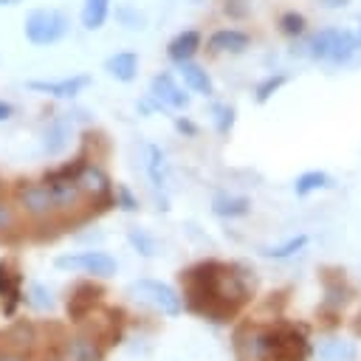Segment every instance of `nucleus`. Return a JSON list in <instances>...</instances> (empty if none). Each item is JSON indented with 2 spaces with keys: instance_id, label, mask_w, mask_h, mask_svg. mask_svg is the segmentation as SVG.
I'll return each mask as SVG.
<instances>
[{
  "instance_id": "1",
  "label": "nucleus",
  "mask_w": 361,
  "mask_h": 361,
  "mask_svg": "<svg viewBox=\"0 0 361 361\" xmlns=\"http://www.w3.org/2000/svg\"><path fill=\"white\" fill-rule=\"evenodd\" d=\"M180 285H183L180 299L189 310H195L209 322L226 324L248 305L254 282L248 279V271L237 262L203 259L180 271Z\"/></svg>"
},
{
  "instance_id": "2",
  "label": "nucleus",
  "mask_w": 361,
  "mask_h": 361,
  "mask_svg": "<svg viewBox=\"0 0 361 361\" xmlns=\"http://www.w3.org/2000/svg\"><path fill=\"white\" fill-rule=\"evenodd\" d=\"M68 31H71V20L59 8H31L23 20V34L37 48L56 45L59 39L68 37Z\"/></svg>"
},
{
  "instance_id": "3",
  "label": "nucleus",
  "mask_w": 361,
  "mask_h": 361,
  "mask_svg": "<svg viewBox=\"0 0 361 361\" xmlns=\"http://www.w3.org/2000/svg\"><path fill=\"white\" fill-rule=\"evenodd\" d=\"M130 293L135 299H141L144 305H149L152 310L164 313V316H180L183 313V299L180 293L166 285V282H158V279H138L130 285Z\"/></svg>"
},
{
  "instance_id": "4",
  "label": "nucleus",
  "mask_w": 361,
  "mask_h": 361,
  "mask_svg": "<svg viewBox=\"0 0 361 361\" xmlns=\"http://www.w3.org/2000/svg\"><path fill=\"white\" fill-rule=\"evenodd\" d=\"M17 206L34 217V220H48L56 214V203H54V192L48 180H23L17 186Z\"/></svg>"
},
{
  "instance_id": "5",
  "label": "nucleus",
  "mask_w": 361,
  "mask_h": 361,
  "mask_svg": "<svg viewBox=\"0 0 361 361\" xmlns=\"http://www.w3.org/2000/svg\"><path fill=\"white\" fill-rule=\"evenodd\" d=\"M56 268H62V271H82V274H93V276H113L118 262L110 254H104V251H82V254L56 257Z\"/></svg>"
},
{
  "instance_id": "6",
  "label": "nucleus",
  "mask_w": 361,
  "mask_h": 361,
  "mask_svg": "<svg viewBox=\"0 0 361 361\" xmlns=\"http://www.w3.org/2000/svg\"><path fill=\"white\" fill-rule=\"evenodd\" d=\"M149 99L158 107H169V110H186L189 107V93H183V87L169 76V73H155L149 82Z\"/></svg>"
},
{
  "instance_id": "7",
  "label": "nucleus",
  "mask_w": 361,
  "mask_h": 361,
  "mask_svg": "<svg viewBox=\"0 0 361 361\" xmlns=\"http://www.w3.org/2000/svg\"><path fill=\"white\" fill-rule=\"evenodd\" d=\"M102 350L104 347L93 336L79 333V336H71V338L59 341L54 361H102Z\"/></svg>"
},
{
  "instance_id": "8",
  "label": "nucleus",
  "mask_w": 361,
  "mask_h": 361,
  "mask_svg": "<svg viewBox=\"0 0 361 361\" xmlns=\"http://www.w3.org/2000/svg\"><path fill=\"white\" fill-rule=\"evenodd\" d=\"M93 79L87 73H73V76H65V79H31L28 87L37 90V93H45V96H54V99H76Z\"/></svg>"
},
{
  "instance_id": "9",
  "label": "nucleus",
  "mask_w": 361,
  "mask_h": 361,
  "mask_svg": "<svg viewBox=\"0 0 361 361\" xmlns=\"http://www.w3.org/2000/svg\"><path fill=\"white\" fill-rule=\"evenodd\" d=\"M102 293H104V290H102L99 285H93V282H76V285L71 288V296H68V316H71L73 322L87 319V316L99 307Z\"/></svg>"
},
{
  "instance_id": "10",
  "label": "nucleus",
  "mask_w": 361,
  "mask_h": 361,
  "mask_svg": "<svg viewBox=\"0 0 361 361\" xmlns=\"http://www.w3.org/2000/svg\"><path fill=\"white\" fill-rule=\"evenodd\" d=\"M209 51L212 54H243L251 45V37L240 28H220L209 37Z\"/></svg>"
},
{
  "instance_id": "11",
  "label": "nucleus",
  "mask_w": 361,
  "mask_h": 361,
  "mask_svg": "<svg viewBox=\"0 0 361 361\" xmlns=\"http://www.w3.org/2000/svg\"><path fill=\"white\" fill-rule=\"evenodd\" d=\"M71 133H73V124H71L68 118L59 116V118L48 121L45 130H42V149H45L48 155L65 152V147L71 144Z\"/></svg>"
},
{
  "instance_id": "12",
  "label": "nucleus",
  "mask_w": 361,
  "mask_h": 361,
  "mask_svg": "<svg viewBox=\"0 0 361 361\" xmlns=\"http://www.w3.org/2000/svg\"><path fill=\"white\" fill-rule=\"evenodd\" d=\"M197 51H200V31H195V28H186V31L175 34L169 39V45H166V56L172 62H178V65L180 62H189Z\"/></svg>"
},
{
  "instance_id": "13",
  "label": "nucleus",
  "mask_w": 361,
  "mask_h": 361,
  "mask_svg": "<svg viewBox=\"0 0 361 361\" xmlns=\"http://www.w3.org/2000/svg\"><path fill=\"white\" fill-rule=\"evenodd\" d=\"M104 71L118 82H133L138 76V54L135 51H118V54L107 56Z\"/></svg>"
},
{
  "instance_id": "14",
  "label": "nucleus",
  "mask_w": 361,
  "mask_h": 361,
  "mask_svg": "<svg viewBox=\"0 0 361 361\" xmlns=\"http://www.w3.org/2000/svg\"><path fill=\"white\" fill-rule=\"evenodd\" d=\"M20 282H23V276H20V271H17V265L11 262V259H0V293L8 299V313L14 310V305H17V296H20Z\"/></svg>"
},
{
  "instance_id": "15",
  "label": "nucleus",
  "mask_w": 361,
  "mask_h": 361,
  "mask_svg": "<svg viewBox=\"0 0 361 361\" xmlns=\"http://www.w3.org/2000/svg\"><path fill=\"white\" fill-rule=\"evenodd\" d=\"M147 175H149V183L155 189H166V183H169V166H166L164 149L155 147V144L147 147Z\"/></svg>"
},
{
  "instance_id": "16",
  "label": "nucleus",
  "mask_w": 361,
  "mask_h": 361,
  "mask_svg": "<svg viewBox=\"0 0 361 361\" xmlns=\"http://www.w3.org/2000/svg\"><path fill=\"white\" fill-rule=\"evenodd\" d=\"M110 3L113 0H82V14H79L82 25L87 31H99L110 17V8H113Z\"/></svg>"
},
{
  "instance_id": "17",
  "label": "nucleus",
  "mask_w": 361,
  "mask_h": 361,
  "mask_svg": "<svg viewBox=\"0 0 361 361\" xmlns=\"http://www.w3.org/2000/svg\"><path fill=\"white\" fill-rule=\"evenodd\" d=\"M180 76H183V82H186V87L192 93H200V96H212L214 93V85H212L209 73L200 65H195L192 59L189 62H180Z\"/></svg>"
},
{
  "instance_id": "18",
  "label": "nucleus",
  "mask_w": 361,
  "mask_h": 361,
  "mask_svg": "<svg viewBox=\"0 0 361 361\" xmlns=\"http://www.w3.org/2000/svg\"><path fill=\"white\" fill-rule=\"evenodd\" d=\"M212 212L217 217H243L251 212V200L240 197V195H217L212 200Z\"/></svg>"
},
{
  "instance_id": "19",
  "label": "nucleus",
  "mask_w": 361,
  "mask_h": 361,
  "mask_svg": "<svg viewBox=\"0 0 361 361\" xmlns=\"http://www.w3.org/2000/svg\"><path fill=\"white\" fill-rule=\"evenodd\" d=\"M336 34H338V28H322L319 34H313L310 42H307V56L310 59H319V62L330 59L333 45H336Z\"/></svg>"
},
{
  "instance_id": "20",
  "label": "nucleus",
  "mask_w": 361,
  "mask_h": 361,
  "mask_svg": "<svg viewBox=\"0 0 361 361\" xmlns=\"http://www.w3.org/2000/svg\"><path fill=\"white\" fill-rule=\"evenodd\" d=\"M330 186H333V178H330L327 172L310 169V172H302V175L296 178V183H293V192H296L299 197H307L310 192H316V189H330Z\"/></svg>"
},
{
  "instance_id": "21",
  "label": "nucleus",
  "mask_w": 361,
  "mask_h": 361,
  "mask_svg": "<svg viewBox=\"0 0 361 361\" xmlns=\"http://www.w3.org/2000/svg\"><path fill=\"white\" fill-rule=\"evenodd\" d=\"M355 51H358V39H355V34L347 31V28H338V34H336V45H333V54H330L327 62H333V65H344L347 59H353Z\"/></svg>"
},
{
  "instance_id": "22",
  "label": "nucleus",
  "mask_w": 361,
  "mask_h": 361,
  "mask_svg": "<svg viewBox=\"0 0 361 361\" xmlns=\"http://www.w3.org/2000/svg\"><path fill=\"white\" fill-rule=\"evenodd\" d=\"M116 23L127 31H144L147 28V14L138 11L130 3H121V6H116Z\"/></svg>"
},
{
  "instance_id": "23",
  "label": "nucleus",
  "mask_w": 361,
  "mask_h": 361,
  "mask_svg": "<svg viewBox=\"0 0 361 361\" xmlns=\"http://www.w3.org/2000/svg\"><path fill=\"white\" fill-rule=\"evenodd\" d=\"M319 358L322 361H353L355 358V344L353 341H324L319 347Z\"/></svg>"
},
{
  "instance_id": "24",
  "label": "nucleus",
  "mask_w": 361,
  "mask_h": 361,
  "mask_svg": "<svg viewBox=\"0 0 361 361\" xmlns=\"http://www.w3.org/2000/svg\"><path fill=\"white\" fill-rule=\"evenodd\" d=\"M25 302H28L34 310H42V313H45V310H54V305H56L51 288L42 285V282H31V285H28V290H25Z\"/></svg>"
},
{
  "instance_id": "25",
  "label": "nucleus",
  "mask_w": 361,
  "mask_h": 361,
  "mask_svg": "<svg viewBox=\"0 0 361 361\" xmlns=\"http://www.w3.org/2000/svg\"><path fill=\"white\" fill-rule=\"evenodd\" d=\"M127 240H130V245H133L141 257H155V254H158V240H155L152 234H147L144 228H138V226H133V228L127 231Z\"/></svg>"
},
{
  "instance_id": "26",
  "label": "nucleus",
  "mask_w": 361,
  "mask_h": 361,
  "mask_svg": "<svg viewBox=\"0 0 361 361\" xmlns=\"http://www.w3.org/2000/svg\"><path fill=\"white\" fill-rule=\"evenodd\" d=\"M305 245H307V234H296V237H290V240H288V243H282V245L259 248V254H262V257H274V259H285V257H290V254L302 251Z\"/></svg>"
},
{
  "instance_id": "27",
  "label": "nucleus",
  "mask_w": 361,
  "mask_h": 361,
  "mask_svg": "<svg viewBox=\"0 0 361 361\" xmlns=\"http://www.w3.org/2000/svg\"><path fill=\"white\" fill-rule=\"evenodd\" d=\"M305 28H307V20H305L299 11H285V14L279 17V31H282L285 37H302Z\"/></svg>"
},
{
  "instance_id": "28",
  "label": "nucleus",
  "mask_w": 361,
  "mask_h": 361,
  "mask_svg": "<svg viewBox=\"0 0 361 361\" xmlns=\"http://www.w3.org/2000/svg\"><path fill=\"white\" fill-rule=\"evenodd\" d=\"M17 228V209L8 197H0V240Z\"/></svg>"
},
{
  "instance_id": "29",
  "label": "nucleus",
  "mask_w": 361,
  "mask_h": 361,
  "mask_svg": "<svg viewBox=\"0 0 361 361\" xmlns=\"http://www.w3.org/2000/svg\"><path fill=\"white\" fill-rule=\"evenodd\" d=\"M285 82H288V76H285V73H276V76L262 79V82L257 85V102H259V104H262V102H268V99H271V96H274Z\"/></svg>"
},
{
  "instance_id": "30",
  "label": "nucleus",
  "mask_w": 361,
  "mask_h": 361,
  "mask_svg": "<svg viewBox=\"0 0 361 361\" xmlns=\"http://www.w3.org/2000/svg\"><path fill=\"white\" fill-rule=\"evenodd\" d=\"M231 124H234V107L231 104H214V127H217V133L228 135Z\"/></svg>"
},
{
  "instance_id": "31",
  "label": "nucleus",
  "mask_w": 361,
  "mask_h": 361,
  "mask_svg": "<svg viewBox=\"0 0 361 361\" xmlns=\"http://www.w3.org/2000/svg\"><path fill=\"white\" fill-rule=\"evenodd\" d=\"M113 203H116L118 209H124V212H135V209H138V197H135L124 183L116 186V192H113Z\"/></svg>"
},
{
  "instance_id": "32",
  "label": "nucleus",
  "mask_w": 361,
  "mask_h": 361,
  "mask_svg": "<svg viewBox=\"0 0 361 361\" xmlns=\"http://www.w3.org/2000/svg\"><path fill=\"white\" fill-rule=\"evenodd\" d=\"M251 8V0H226V14L231 17H245Z\"/></svg>"
},
{
  "instance_id": "33",
  "label": "nucleus",
  "mask_w": 361,
  "mask_h": 361,
  "mask_svg": "<svg viewBox=\"0 0 361 361\" xmlns=\"http://www.w3.org/2000/svg\"><path fill=\"white\" fill-rule=\"evenodd\" d=\"M0 361H25V353H20V350H11V347L0 344Z\"/></svg>"
},
{
  "instance_id": "34",
  "label": "nucleus",
  "mask_w": 361,
  "mask_h": 361,
  "mask_svg": "<svg viewBox=\"0 0 361 361\" xmlns=\"http://www.w3.org/2000/svg\"><path fill=\"white\" fill-rule=\"evenodd\" d=\"M175 127H178V133H186V135H197V127L189 121V118H175Z\"/></svg>"
},
{
  "instance_id": "35",
  "label": "nucleus",
  "mask_w": 361,
  "mask_h": 361,
  "mask_svg": "<svg viewBox=\"0 0 361 361\" xmlns=\"http://www.w3.org/2000/svg\"><path fill=\"white\" fill-rule=\"evenodd\" d=\"M11 116H14V107H11L8 102H3V99H0V121H8Z\"/></svg>"
},
{
  "instance_id": "36",
  "label": "nucleus",
  "mask_w": 361,
  "mask_h": 361,
  "mask_svg": "<svg viewBox=\"0 0 361 361\" xmlns=\"http://www.w3.org/2000/svg\"><path fill=\"white\" fill-rule=\"evenodd\" d=\"M350 0H322V6L324 8H341V6H347Z\"/></svg>"
},
{
  "instance_id": "37",
  "label": "nucleus",
  "mask_w": 361,
  "mask_h": 361,
  "mask_svg": "<svg viewBox=\"0 0 361 361\" xmlns=\"http://www.w3.org/2000/svg\"><path fill=\"white\" fill-rule=\"evenodd\" d=\"M23 0H0V6H20Z\"/></svg>"
},
{
  "instance_id": "38",
  "label": "nucleus",
  "mask_w": 361,
  "mask_h": 361,
  "mask_svg": "<svg viewBox=\"0 0 361 361\" xmlns=\"http://www.w3.org/2000/svg\"><path fill=\"white\" fill-rule=\"evenodd\" d=\"M355 39H358V45H361V23H358V34H355Z\"/></svg>"
}]
</instances>
